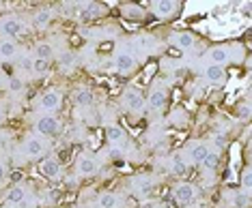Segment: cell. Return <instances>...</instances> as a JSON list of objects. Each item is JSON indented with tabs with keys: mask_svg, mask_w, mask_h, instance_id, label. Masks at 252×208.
I'll use <instances>...</instances> for the list:
<instances>
[{
	"mask_svg": "<svg viewBox=\"0 0 252 208\" xmlns=\"http://www.w3.org/2000/svg\"><path fill=\"white\" fill-rule=\"evenodd\" d=\"M200 165H203L205 170H211V172H214L216 167L220 165V153H218V150H209L207 157H205V161H203Z\"/></svg>",
	"mask_w": 252,
	"mask_h": 208,
	"instance_id": "cell-24",
	"label": "cell"
},
{
	"mask_svg": "<svg viewBox=\"0 0 252 208\" xmlns=\"http://www.w3.org/2000/svg\"><path fill=\"white\" fill-rule=\"evenodd\" d=\"M205 79L211 84H222L226 79V69L224 67H218V65H207L203 69Z\"/></svg>",
	"mask_w": 252,
	"mask_h": 208,
	"instance_id": "cell-13",
	"label": "cell"
},
{
	"mask_svg": "<svg viewBox=\"0 0 252 208\" xmlns=\"http://www.w3.org/2000/svg\"><path fill=\"white\" fill-rule=\"evenodd\" d=\"M54 56V50L50 43H37L35 48V58H41V60H50Z\"/></svg>",
	"mask_w": 252,
	"mask_h": 208,
	"instance_id": "cell-25",
	"label": "cell"
},
{
	"mask_svg": "<svg viewBox=\"0 0 252 208\" xmlns=\"http://www.w3.org/2000/svg\"><path fill=\"white\" fill-rule=\"evenodd\" d=\"M250 204V195L248 193H235L233 195V206L235 208H246V206H248Z\"/></svg>",
	"mask_w": 252,
	"mask_h": 208,
	"instance_id": "cell-28",
	"label": "cell"
},
{
	"mask_svg": "<svg viewBox=\"0 0 252 208\" xmlns=\"http://www.w3.org/2000/svg\"><path fill=\"white\" fill-rule=\"evenodd\" d=\"M179 7L181 4L177 0H158V2H153V13L162 17V20H168V17H173L179 11Z\"/></svg>",
	"mask_w": 252,
	"mask_h": 208,
	"instance_id": "cell-7",
	"label": "cell"
},
{
	"mask_svg": "<svg viewBox=\"0 0 252 208\" xmlns=\"http://www.w3.org/2000/svg\"><path fill=\"white\" fill-rule=\"evenodd\" d=\"M50 22H52V11H50V9L37 11L35 17H32V24H35L37 28H48Z\"/></svg>",
	"mask_w": 252,
	"mask_h": 208,
	"instance_id": "cell-22",
	"label": "cell"
},
{
	"mask_svg": "<svg viewBox=\"0 0 252 208\" xmlns=\"http://www.w3.org/2000/svg\"><path fill=\"white\" fill-rule=\"evenodd\" d=\"M242 187H244V193L250 195V167H246L242 172Z\"/></svg>",
	"mask_w": 252,
	"mask_h": 208,
	"instance_id": "cell-30",
	"label": "cell"
},
{
	"mask_svg": "<svg viewBox=\"0 0 252 208\" xmlns=\"http://www.w3.org/2000/svg\"><path fill=\"white\" fill-rule=\"evenodd\" d=\"M32 71L37 75H45L50 71V60H41V58H32Z\"/></svg>",
	"mask_w": 252,
	"mask_h": 208,
	"instance_id": "cell-27",
	"label": "cell"
},
{
	"mask_svg": "<svg viewBox=\"0 0 252 208\" xmlns=\"http://www.w3.org/2000/svg\"><path fill=\"white\" fill-rule=\"evenodd\" d=\"M207 60L209 65H218V67H226L228 60H231V52L224 45H216V48H211L207 52Z\"/></svg>",
	"mask_w": 252,
	"mask_h": 208,
	"instance_id": "cell-8",
	"label": "cell"
},
{
	"mask_svg": "<svg viewBox=\"0 0 252 208\" xmlns=\"http://www.w3.org/2000/svg\"><path fill=\"white\" fill-rule=\"evenodd\" d=\"M15 54H18V45H15V41H11V39L0 41V58L9 60V58H13Z\"/></svg>",
	"mask_w": 252,
	"mask_h": 208,
	"instance_id": "cell-21",
	"label": "cell"
},
{
	"mask_svg": "<svg viewBox=\"0 0 252 208\" xmlns=\"http://www.w3.org/2000/svg\"><path fill=\"white\" fill-rule=\"evenodd\" d=\"M73 101H76V105L78 107H89L91 103L95 101V97H93V92H91L89 88H78L76 92H73Z\"/></svg>",
	"mask_w": 252,
	"mask_h": 208,
	"instance_id": "cell-19",
	"label": "cell"
},
{
	"mask_svg": "<svg viewBox=\"0 0 252 208\" xmlns=\"http://www.w3.org/2000/svg\"><path fill=\"white\" fill-rule=\"evenodd\" d=\"M173 198H175L177 204L190 206L198 198V189L194 187L192 182H179V184H175V189H173Z\"/></svg>",
	"mask_w": 252,
	"mask_h": 208,
	"instance_id": "cell-2",
	"label": "cell"
},
{
	"mask_svg": "<svg viewBox=\"0 0 252 208\" xmlns=\"http://www.w3.org/2000/svg\"><path fill=\"white\" fill-rule=\"evenodd\" d=\"M35 129L41 137H54V135H59V131H61V123L54 114H41L35 123Z\"/></svg>",
	"mask_w": 252,
	"mask_h": 208,
	"instance_id": "cell-1",
	"label": "cell"
},
{
	"mask_svg": "<svg viewBox=\"0 0 252 208\" xmlns=\"http://www.w3.org/2000/svg\"><path fill=\"white\" fill-rule=\"evenodd\" d=\"M20 88H22V82L18 78H13V79H11V90H20Z\"/></svg>",
	"mask_w": 252,
	"mask_h": 208,
	"instance_id": "cell-36",
	"label": "cell"
},
{
	"mask_svg": "<svg viewBox=\"0 0 252 208\" xmlns=\"http://www.w3.org/2000/svg\"><path fill=\"white\" fill-rule=\"evenodd\" d=\"M209 144L207 142H196V144H192L190 150H188V159L192 161V163H203L205 157H207V153H209Z\"/></svg>",
	"mask_w": 252,
	"mask_h": 208,
	"instance_id": "cell-12",
	"label": "cell"
},
{
	"mask_svg": "<svg viewBox=\"0 0 252 208\" xmlns=\"http://www.w3.org/2000/svg\"><path fill=\"white\" fill-rule=\"evenodd\" d=\"M0 120H2V105H0Z\"/></svg>",
	"mask_w": 252,
	"mask_h": 208,
	"instance_id": "cell-39",
	"label": "cell"
},
{
	"mask_svg": "<svg viewBox=\"0 0 252 208\" xmlns=\"http://www.w3.org/2000/svg\"><path fill=\"white\" fill-rule=\"evenodd\" d=\"M20 67L24 69V71H31V69H32V60H31V56H22Z\"/></svg>",
	"mask_w": 252,
	"mask_h": 208,
	"instance_id": "cell-32",
	"label": "cell"
},
{
	"mask_svg": "<svg viewBox=\"0 0 252 208\" xmlns=\"http://www.w3.org/2000/svg\"><path fill=\"white\" fill-rule=\"evenodd\" d=\"M123 105L129 109V112H136L138 114L142 107H145V97L138 88H127L123 95Z\"/></svg>",
	"mask_w": 252,
	"mask_h": 208,
	"instance_id": "cell-5",
	"label": "cell"
},
{
	"mask_svg": "<svg viewBox=\"0 0 252 208\" xmlns=\"http://www.w3.org/2000/svg\"><path fill=\"white\" fill-rule=\"evenodd\" d=\"M76 170L80 176H93L97 172V161L91 155H80L76 159Z\"/></svg>",
	"mask_w": 252,
	"mask_h": 208,
	"instance_id": "cell-11",
	"label": "cell"
},
{
	"mask_svg": "<svg viewBox=\"0 0 252 208\" xmlns=\"http://www.w3.org/2000/svg\"><path fill=\"white\" fill-rule=\"evenodd\" d=\"M106 137H108V142H110L112 146H121V144L125 142V131H123V127L110 125V127L106 129Z\"/></svg>",
	"mask_w": 252,
	"mask_h": 208,
	"instance_id": "cell-18",
	"label": "cell"
},
{
	"mask_svg": "<svg viewBox=\"0 0 252 208\" xmlns=\"http://www.w3.org/2000/svg\"><path fill=\"white\" fill-rule=\"evenodd\" d=\"M0 30L13 41V39H18L20 34L24 32V22H22L18 15H7L0 20Z\"/></svg>",
	"mask_w": 252,
	"mask_h": 208,
	"instance_id": "cell-3",
	"label": "cell"
},
{
	"mask_svg": "<svg viewBox=\"0 0 252 208\" xmlns=\"http://www.w3.org/2000/svg\"><path fill=\"white\" fill-rule=\"evenodd\" d=\"M239 118H248L250 116V107H248V103H244L242 109H239V114H237Z\"/></svg>",
	"mask_w": 252,
	"mask_h": 208,
	"instance_id": "cell-34",
	"label": "cell"
},
{
	"mask_svg": "<svg viewBox=\"0 0 252 208\" xmlns=\"http://www.w3.org/2000/svg\"><path fill=\"white\" fill-rule=\"evenodd\" d=\"M242 15H244V17H248V15H250V4H248V2H246L244 7H242Z\"/></svg>",
	"mask_w": 252,
	"mask_h": 208,
	"instance_id": "cell-37",
	"label": "cell"
},
{
	"mask_svg": "<svg viewBox=\"0 0 252 208\" xmlns=\"http://www.w3.org/2000/svg\"><path fill=\"white\" fill-rule=\"evenodd\" d=\"M2 208H18V206H11V204H4Z\"/></svg>",
	"mask_w": 252,
	"mask_h": 208,
	"instance_id": "cell-38",
	"label": "cell"
},
{
	"mask_svg": "<svg viewBox=\"0 0 252 208\" xmlns=\"http://www.w3.org/2000/svg\"><path fill=\"white\" fill-rule=\"evenodd\" d=\"M4 181H7V167H4V163H0V184Z\"/></svg>",
	"mask_w": 252,
	"mask_h": 208,
	"instance_id": "cell-35",
	"label": "cell"
},
{
	"mask_svg": "<svg viewBox=\"0 0 252 208\" xmlns=\"http://www.w3.org/2000/svg\"><path fill=\"white\" fill-rule=\"evenodd\" d=\"M173 41L179 50H192L196 45V39H194L192 32H175L173 34Z\"/></svg>",
	"mask_w": 252,
	"mask_h": 208,
	"instance_id": "cell-17",
	"label": "cell"
},
{
	"mask_svg": "<svg viewBox=\"0 0 252 208\" xmlns=\"http://www.w3.org/2000/svg\"><path fill=\"white\" fill-rule=\"evenodd\" d=\"M114 67H117V71L123 73V75L134 71V67H136L134 54H129V52H119V54L114 56Z\"/></svg>",
	"mask_w": 252,
	"mask_h": 208,
	"instance_id": "cell-10",
	"label": "cell"
},
{
	"mask_svg": "<svg viewBox=\"0 0 252 208\" xmlns=\"http://www.w3.org/2000/svg\"><path fill=\"white\" fill-rule=\"evenodd\" d=\"M61 101H63V97L59 90H45L41 95V99H39V107H41L45 114H52L61 107Z\"/></svg>",
	"mask_w": 252,
	"mask_h": 208,
	"instance_id": "cell-6",
	"label": "cell"
},
{
	"mask_svg": "<svg viewBox=\"0 0 252 208\" xmlns=\"http://www.w3.org/2000/svg\"><path fill=\"white\" fill-rule=\"evenodd\" d=\"M73 65V54H63L61 56V67H71Z\"/></svg>",
	"mask_w": 252,
	"mask_h": 208,
	"instance_id": "cell-33",
	"label": "cell"
},
{
	"mask_svg": "<svg viewBox=\"0 0 252 208\" xmlns=\"http://www.w3.org/2000/svg\"><path fill=\"white\" fill-rule=\"evenodd\" d=\"M136 187H138V191L142 195H147V193H151V189L156 187V182H153L151 178H140V181L136 182Z\"/></svg>",
	"mask_w": 252,
	"mask_h": 208,
	"instance_id": "cell-29",
	"label": "cell"
},
{
	"mask_svg": "<svg viewBox=\"0 0 252 208\" xmlns=\"http://www.w3.org/2000/svg\"><path fill=\"white\" fill-rule=\"evenodd\" d=\"M119 204H121L119 195L117 193H110V191L101 193L99 198H97V206H99V208H119Z\"/></svg>",
	"mask_w": 252,
	"mask_h": 208,
	"instance_id": "cell-20",
	"label": "cell"
},
{
	"mask_svg": "<svg viewBox=\"0 0 252 208\" xmlns=\"http://www.w3.org/2000/svg\"><path fill=\"white\" fill-rule=\"evenodd\" d=\"M170 170H173L175 174L183 176L188 170H190V159H188L186 155H181V153H175L173 157H170Z\"/></svg>",
	"mask_w": 252,
	"mask_h": 208,
	"instance_id": "cell-14",
	"label": "cell"
},
{
	"mask_svg": "<svg viewBox=\"0 0 252 208\" xmlns=\"http://www.w3.org/2000/svg\"><path fill=\"white\" fill-rule=\"evenodd\" d=\"M147 105L151 107V109H162L166 105V92L162 88H153L151 92H149V97H147Z\"/></svg>",
	"mask_w": 252,
	"mask_h": 208,
	"instance_id": "cell-16",
	"label": "cell"
},
{
	"mask_svg": "<svg viewBox=\"0 0 252 208\" xmlns=\"http://www.w3.org/2000/svg\"><path fill=\"white\" fill-rule=\"evenodd\" d=\"M123 15L129 17V20L140 22L142 17H145V9H142L140 4H125V7H123Z\"/></svg>",
	"mask_w": 252,
	"mask_h": 208,
	"instance_id": "cell-23",
	"label": "cell"
},
{
	"mask_svg": "<svg viewBox=\"0 0 252 208\" xmlns=\"http://www.w3.org/2000/svg\"><path fill=\"white\" fill-rule=\"evenodd\" d=\"M104 11H106V7H99L97 2H84L82 17H95V15H101Z\"/></svg>",
	"mask_w": 252,
	"mask_h": 208,
	"instance_id": "cell-26",
	"label": "cell"
},
{
	"mask_svg": "<svg viewBox=\"0 0 252 208\" xmlns=\"http://www.w3.org/2000/svg\"><path fill=\"white\" fill-rule=\"evenodd\" d=\"M22 150H24V155L31 159L41 157L45 153V140L41 135H28L24 140V144H22Z\"/></svg>",
	"mask_w": 252,
	"mask_h": 208,
	"instance_id": "cell-4",
	"label": "cell"
},
{
	"mask_svg": "<svg viewBox=\"0 0 252 208\" xmlns=\"http://www.w3.org/2000/svg\"><path fill=\"white\" fill-rule=\"evenodd\" d=\"M41 174L48 178V181H59L61 174H63V167L59 163V159L54 157H48L41 161Z\"/></svg>",
	"mask_w": 252,
	"mask_h": 208,
	"instance_id": "cell-9",
	"label": "cell"
},
{
	"mask_svg": "<svg viewBox=\"0 0 252 208\" xmlns=\"http://www.w3.org/2000/svg\"><path fill=\"white\" fill-rule=\"evenodd\" d=\"M24 200H26V187L24 184H15V187H11L7 191V204H11V206L24 204Z\"/></svg>",
	"mask_w": 252,
	"mask_h": 208,
	"instance_id": "cell-15",
	"label": "cell"
},
{
	"mask_svg": "<svg viewBox=\"0 0 252 208\" xmlns=\"http://www.w3.org/2000/svg\"><path fill=\"white\" fill-rule=\"evenodd\" d=\"M110 159L117 163V161H121L123 159V150L121 148H117V146H112V150H110Z\"/></svg>",
	"mask_w": 252,
	"mask_h": 208,
	"instance_id": "cell-31",
	"label": "cell"
}]
</instances>
